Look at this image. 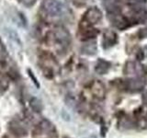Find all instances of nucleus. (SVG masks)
Returning <instances> with one entry per match:
<instances>
[{
	"label": "nucleus",
	"instance_id": "13",
	"mask_svg": "<svg viewBox=\"0 0 147 138\" xmlns=\"http://www.w3.org/2000/svg\"><path fill=\"white\" fill-rule=\"evenodd\" d=\"M7 53L6 47H5V45L3 44L2 41L0 40V58L7 57Z\"/></svg>",
	"mask_w": 147,
	"mask_h": 138
},
{
	"label": "nucleus",
	"instance_id": "14",
	"mask_svg": "<svg viewBox=\"0 0 147 138\" xmlns=\"http://www.w3.org/2000/svg\"><path fill=\"white\" fill-rule=\"evenodd\" d=\"M18 2L24 5L26 7H31L32 5H34L37 0H18Z\"/></svg>",
	"mask_w": 147,
	"mask_h": 138
},
{
	"label": "nucleus",
	"instance_id": "9",
	"mask_svg": "<svg viewBox=\"0 0 147 138\" xmlns=\"http://www.w3.org/2000/svg\"><path fill=\"white\" fill-rule=\"evenodd\" d=\"M30 107L35 112H38V113L41 112L43 110L42 101H41L40 99L36 98V97H33V98H31L30 100Z\"/></svg>",
	"mask_w": 147,
	"mask_h": 138
},
{
	"label": "nucleus",
	"instance_id": "11",
	"mask_svg": "<svg viewBox=\"0 0 147 138\" xmlns=\"http://www.w3.org/2000/svg\"><path fill=\"white\" fill-rule=\"evenodd\" d=\"M9 80L7 76L0 74V96H2L8 89Z\"/></svg>",
	"mask_w": 147,
	"mask_h": 138
},
{
	"label": "nucleus",
	"instance_id": "12",
	"mask_svg": "<svg viewBox=\"0 0 147 138\" xmlns=\"http://www.w3.org/2000/svg\"><path fill=\"white\" fill-rule=\"evenodd\" d=\"M100 84H101V83H99V82H95L93 84V86H92L91 90L93 91L95 97H96V98H99V99H102L104 94H105V90H104L103 87H101L99 89H98V87L100 86Z\"/></svg>",
	"mask_w": 147,
	"mask_h": 138
},
{
	"label": "nucleus",
	"instance_id": "3",
	"mask_svg": "<svg viewBox=\"0 0 147 138\" xmlns=\"http://www.w3.org/2000/svg\"><path fill=\"white\" fill-rule=\"evenodd\" d=\"M53 34V39L57 41V43H59L63 47H67L71 43V35L69 33V31L66 29H64V28H55Z\"/></svg>",
	"mask_w": 147,
	"mask_h": 138
},
{
	"label": "nucleus",
	"instance_id": "7",
	"mask_svg": "<svg viewBox=\"0 0 147 138\" xmlns=\"http://www.w3.org/2000/svg\"><path fill=\"white\" fill-rule=\"evenodd\" d=\"M109 68H110V64L109 62L105 61V60H102V59H99L96 64L95 70L96 73L99 74V75H104V74L108 73Z\"/></svg>",
	"mask_w": 147,
	"mask_h": 138
},
{
	"label": "nucleus",
	"instance_id": "6",
	"mask_svg": "<svg viewBox=\"0 0 147 138\" xmlns=\"http://www.w3.org/2000/svg\"><path fill=\"white\" fill-rule=\"evenodd\" d=\"M127 86L131 91H139L144 89V81L141 78H132L127 81Z\"/></svg>",
	"mask_w": 147,
	"mask_h": 138
},
{
	"label": "nucleus",
	"instance_id": "8",
	"mask_svg": "<svg viewBox=\"0 0 147 138\" xmlns=\"http://www.w3.org/2000/svg\"><path fill=\"white\" fill-rule=\"evenodd\" d=\"M96 51H98V47H96V43H86L81 47L82 53L86 54V55H94V54H96Z\"/></svg>",
	"mask_w": 147,
	"mask_h": 138
},
{
	"label": "nucleus",
	"instance_id": "10",
	"mask_svg": "<svg viewBox=\"0 0 147 138\" xmlns=\"http://www.w3.org/2000/svg\"><path fill=\"white\" fill-rule=\"evenodd\" d=\"M39 126H40V131L45 133H51L55 131L53 124L50 121H48V120H43V121H41Z\"/></svg>",
	"mask_w": 147,
	"mask_h": 138
},
{
	"label": "nucleus",
	"instance_id": "2",
	"mask_svg": "<svg viewBox=\"0 0 147 138\" xmlns=\"http://www.w3.org/2000/svg\"><path fill=\"white\" fill-rule=\"evenodd\" d=\"M101 18H102V12L96 7H91L89 9H87L86 13L84 14L82 22L85 25L91 27L92 25H95L96 23H98L101 20Z\"/></svg>",
	"mask_w": 147,
	"mask_h": 138
},
{
	"label": "nucleus",
	"instance_id": "17",
	"mask_svg": "<svg viewBox=\"0 0 147 138\" xmlns=\"http://www.w3.org/2000/svg\"><path fill=\"white\" fill-rule=\"evenodd\" d=\"M64 138H68V137H64Z\"/></svg>",
	"mask_w": 147,
	"mask_h": 138
},
{
	"label": "nucleus",
	"instance_id": "4",
	"mask_svg": "<svg viewBox=\"0 0 147 138\" xmlns=\"http://www.w3.org/2000/svg\"><path fill=\"white\" fill-rule=\"evenodd\" d=\"M7 129L13 135H15L16 137H18V138H22L28 135L27 129L23 126L21 123H20L17 121L9 122L7 124Z\"/></svg>",
	"mask_w": 147,
	"mask_h": 138
},
{
	"label": "nucleus",
	"instance_id": "16",
	"mask_svg": "<svg viewBox=\"0 0 147 138\" xmlns=\"http://www.w3.org/2000/svg\"><path fill=\"white\" fill-rule=\"evenodd\" d=\"M142 101H144V103L147 106V92L142 95Z\"/></svg>",
	"mask_w": 147,
	"mask_h": 138
},
{
	"label": "nucleus",
	"instance_id": "1",
	"mask_svg": "<svg viewBox=\"0 0 147 138\" xmlns=\"http://www.w3.org/2000/svg\"><path fill=\"white\" fill-rule=\"evenodd\" d=\"M41 7L46 14L52 17L62 16L65 11V7L58 0H43Z\"/></svg>",
	"mask_w": 147,
	"mask_h": 138
},
{
	"label": "nucleus",
	"instance_id": "15",
	"mask_svg": "<svg viewBox=\"0 0 147 138\" xmlns=\"http://www.w3.org/2000/svg\"><path fill=\"white\" fill-rule=\"evenodd\" d=\"M28 72H29V76H30L31 77V79H32V80H33V82H34V84H35V85H36L37 87H40V85H39V83H38V80H37V79H36V78H35V76H33V73H32L31 71H30V70H29V71H28Z\"/></svg>",
	"mask_w": 147,
	"mask_h": 138
},
{
	"label": "nucleus",
	"instance_id": "5",
	"mask_svg": "<svg viewBox=\"0 0 147 138\" xmlns=\"http://www.w3.org/2000/svg\"><path fill=\"white\" fill-rule=\"evenodd\" d=\"M117 41H118V36L113 30H107L104 33L102 43L105 49L112 47L113 45L116 44Z\"/></svg>",
	"mask_w": 147,
	"mask_h": 138
}]
</instances>
